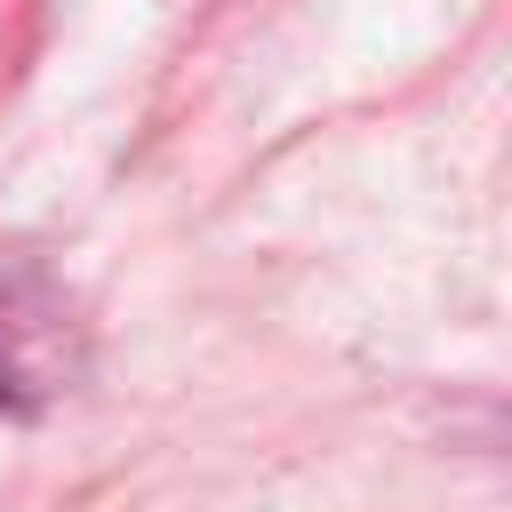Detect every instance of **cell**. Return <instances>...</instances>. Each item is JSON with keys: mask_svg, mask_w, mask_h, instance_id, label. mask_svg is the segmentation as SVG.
I'll return each mask as SVG.
<instances>
[{"mask_svg": "<svg viewBox=\"0 0 512 512\" xmlns=\"http://www.w3.org/2000/svg\"><path fill=\"white\" fill-rule=\"evenodd\" d=\"M0 408H8V376H0Z\"/></svg>", "mask_w": 512, "mask_h": 512, "instance_id": "6da1fadb", "label": "cell"}]
</instances>
